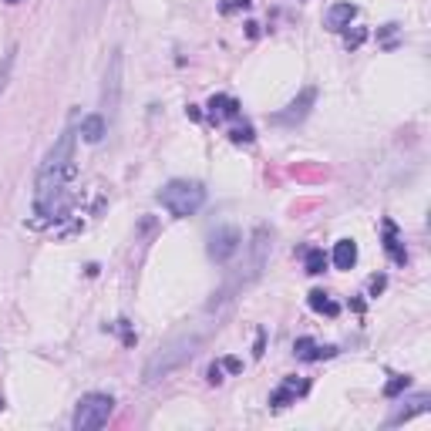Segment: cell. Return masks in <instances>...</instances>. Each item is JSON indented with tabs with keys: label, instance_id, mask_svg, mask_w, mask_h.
Wrapping results in <instances>:
<instances>
[{
	"label": "cell",
	"instance_id": "d4e9b609",
	"mask_svg": "<svg viewBox=\"0 0 431 431\" xmlns=\"http://www.w3.org/2000/svg\"><path fill=\"white\" fill-rule=\"evenodd\" d=\"M223 368H226V370H232V374H236V370L243 368V364H239L236 357H226V361H223Z\"/></svg>",
	"mask_w": 431,
	"mask_h": 431
},
{
	"label": "cell",
	"instance_id": "4fadbf2b",
	"mask_svg": "<svg viewBox=\"0 0 431 431\" xmlns=\"http://www.w3.org/2000/svg\"><path fill=\"white\" fill-rule=\"evenodd\" d=\"M385 249L391 253V260L398 263V266H404V263H408V253H404V246H401L394 223H385Z\"/></svg>",
	"mask_w": 431,
	"mask_h": 431
},
{
	"label": "cell",
	"instance_id": "5bb4252c",
	"mask_svg": "<svg viewBox=\"0 0 431 431\" xmlns=\"http://www.w3.org/2000/svg\"><path fill=\"white\" fill-rule=\"evenodd\" d=\"M307 391V385H296V381H283V387L280 391H273V398H270V404H277V408H283V404H290L296 394H304Z\"/></svg>",
	"mask_w": 431,
	"mask_h": 431
},
{
	"label": "cell",
	"instance_id": "52a82bcc",
	"mask_svg": "<svg viewBox=\"0 0 431 431\" xmlns=\"http://www.w3.org/2000/svg\"><path fill=\"white\" fill-rule=\"evenodd\" d=\"M313 98H317V92H313V88H307V92L300 94L296 101H290V105L283 108V111H277V115H273V122H277V125H296V122H304V118H307V111H310V105H313Z\"/></svg>",
	"mask_w": 431,
	"mask_h": 431
},
{
	"label": "cell",
	"instance_id": "4316f807",
	"mask_svg": "<svg viewBox=\"0 0 431 431\" xmlns=\"http://www.w3.org/2000/svg\"><path fill=\"white\" fill-rule=\"evenodd\" d=\"M94 4H101V0H94Z\"/></svg>",
	"mask_w": 431,
	"mask_h": 431
},
{
	"label": "cell",
	"instance_id": "603a6c76",
	"mask_svg": "<svg viewBox=\"0 0 431 431\" xmlns=\"http://www.w3.org/2000/svg\"><path fill=\"white\" fill-rule=\"evenodd\" d=\"M219 381H223V368L213 364V368H209V385H219Z\"/></svg>",
	"mask_w": 431,
	"mask_h": 431
},
{
	"label": "cell",
	"instance_id": "d6986e66",
	"mask_svg": "<svg viewBox=\"0 0 431 431\" xmlns=\"http://www.w3.org/2000/svg\"><path fill=\"white\" fill-rule=\"evenodd\" d=\"M408 385H411V377H394V381H387L385 394L387 398H394V394H401V391H408Z\"/></svg>",
	"mask_w": 431,
	"mask_h": 431
},
{
	"label": "cell",
	"instance_id": "e0dca14e",
	"mask_svg": "<svg viewBox=\"0 0 431 431\" xmlns=\"http://www.w3.org/2000/svg\"><path fill=\"white\" fill-rule=\"evenodd\" d=\"M14 54H17V51H7V54H4V61H0V94L7 92V85H11V71H14Z\"/></svg>",
	"mask_w": 431,
	"mask_h": 431
},
{
	"label": "cell",
	"instance_id": "277c9868",
	"mask_svg": "<svg viewBox=\"0 0 431 431\" xmlns=\"http://www.w3.org/2000/svg\"><path fill=\"white\" fill-rule=\"evenodd\" d=\"M111 415H115V398L101 394V391H92V394H85L77 401L71 425H75V431H98L105 428Z\"/></svg>",
	"mask_w": 431,
	"mask_h": 431
},
{
	"label": "cell",
	"instance_id": "3957f363",
	"mask_svg": "<svg viewBox=\"0 0 431 431\" xmlns=\"http://www.w3.org/2000/svg\"><path fill=\"white\" fill-rule=\"evenodd\" d=\"M158 202H162V209L175 219H189V216H196L206 206V189L199 182H185V179H175V182L162 185L158 189Z\"/></svg>",
	"mask_w": 431,
	"mask_h": 431
},
{
	"label": "cell",
	"instance_id": "484cf974",
	"mask_svg": "<svg viewBox=\"0 0 431 431\" xmlns=\"http://www.w3.org/2000/svg\"><path fill=\"white\" fill-rule=\"evenodd\" d=\"M7 4H20V0H7Z\"/></svg>",
	"mask_w": 431,
	"mask_h": 431
},
{
	"label": "cell",
	"instance_id": "cb8c5ba5",
	"mask_svg": "<svg viewBox=\"0 0 431 431\" xmlns=\"http://www.w3.org/2000/svg\"><path fill=\"white\" fill-rule=\"evenodd\" d=\"M385 283H387L385 277H374V280H370V293H381V290H385Z\"/></svg>",
	"mask_w": 431,
	"mask_h": 431
},
{
	"label": "cell",
	"instance_id": "9c48e42d",
	"mask_svg": "<svg viewBox=\"0 0 431 431\" xmlns=\"http://www.w3.org/2000/svg\"><path fill=\"white\" fill-rule=\"evenodd\" d=\"M354 17H357L354 4H334V7L327 11V27H330V31H344V27H351Z\"/></svg>",
	"mask_w": 431,
	"mask_h": 431
},
{
	"label": "cell",
	"instance_id": "7a4b0ae2",
	"mask_svg": "<svg viewBox=\"0 0 431 431\" xmlns=\"http://www.w3.org/2000/svg\"><path fill=\"white\" fill-rule=\"evenodd\" d=\"M199 344H202V334H179L169 344H162L158 354L145 364V385H155V381L169 377L175 368H182L185 361H192L196 351H199Z\"/></svg>",
	"mask_w": 431,
	"mask_h": 431
},
{
	"label": "cell",
	"instance_id": "9a60e30c",
	"mask_svg": "<svg viewBox=\"0 0 431 431\" xmlns=\"http://www.w3.org/2000/svg\"><path fill=\"white\" fill-rule=\"evenodd\" d=\"M307 304H310L313 310H317V313H327V317H337V313H340V307H337V304H334V300H330V296H327L323 290H313V293H310Z\"/></svg>",
	"mask_w": 431,
	"mask_h": 431
},
{
	"label": "cell",
	"instance_id": "ac0fdd59",
	"mask_svg": "<svg viewBox=\"0 0 431 431\" xmlns=\"http://www.w3.org/2000/svg\"><path fill=\"white\" fill-rule=\"evenodd\" d=\"M323 266H327V256H323V249H307V273H323Z\"/></svg>",
	"mask_w": 431,
	"mask_h": 431
},
{
	"label": "cell",
	"instance_id": "8992f818",
	"mask_svg": "<svg viewBox=\"0 0 431 431\" xmlns=\"http://www.w3.org/2000/svg\"><path fill=\"white\" fill-rule=\"evenodd\" d=\"M239 243H243L239 230H236V226H223V230H216L213 236H209V256H213L216 263H226L239 253Z\"/></svg>",
	"mask_w": 431,
	"mask_h": 431
},
{
	"label": "cell",
	"instance_id": "ffe728a7",
	"mask_svg": "<svg viewBox=\"0 0 431 431\" xmlns=\"http://www.w3.org/2000/svg\"><path fill=\"white\" fill-rule=\"evenodd\" d=\"M232 142H239V145H243V142H253V128H249V125H243V128H236V132H232Z\"/></svg>",
	"mask_w": 431,
	"mask_h": 431
},
{
	"label": "cell",
	"instance_id": "ba28073f",
	"mask_svg": "<svg viewBox=\"0 0 431 431\" xmlns=\"http://www.w3.org/2000/svg\"><path fill=\"white\" fill-rule=\"evenodd\" d=\"M77 132H81V139L88 142V145H98V142L108 135V118L101 115V111H94V115H85Z\"/></svg>",
	"mask_w": 431,
	"mask_h": 431
},
{
	"label": "cell",
	"instance_id": "7c38bea8",
	"mask_svg": "<svg viewBox=\"0 0 431 431\" xmlns=\"http://www.w3.org/2000/svg\"><path fill=\"white\" fill-rule=\"evenodd\" d=\"M354 263H357V243L354 239H340L334 246V266L337 270H351Z\"/></svg>",
	"mask_w": 431,
	"mask_h": 431
},
{
	"label": "cell",
	"instance_id": "7402d4cb",
	"mask_svg": "<svg viewBox=\"0 0 431 431\" xmlns=\"http://www.w3.org/2000/svg\"><path fill=\"white\" fill-rule=\"evenodd\" d=\"M236 7H249V0H226L223 4V14H232Z\"/></svg>",
	"mask_w": 431,
	"mask_h": 431
},
{
	"label": "cell",
	"instance_id": "30bf717a",
	"mask_svg": "<svg viewBox=\"0 0 431 431\" xmlns=\"http://www.w3.org/2000/svg\"><path fill=\"white\" fill-rule=\"evenodd\" d=\"M293 351H296V357H300V361H320V357H334V347H317V340H310V337H300L296 344H293Z\"/></svg>",
	"mask_w": 431,
	"mask_h": 431
},
{
	"label": "cell",
	"instance_id": "44dd1931",
	"mask_svg": "<svg viewBox=\"0 0 431 431\" xmlns=\"http://www.w3.org/2000/svg\"><path fill=\"white\" fill-rule=\"evenodd\" d=\"M364 37H368V31H361V27H357V31H347V47H361Z\"/></svg>",
	"mask_w": 431,
	"mask_h": 431
},
{
	"label": "cell",
	"instance_id": "2e32d148",
	"mask_svg": "<svg viewBox=\"0 0 431 431\" xmlns=\"http://www.w3.org/2000/svg\"><path fill=\"white\" fill-rule=\"evenodd\" d=\"M421 411H428V394H418V398L411 401V408H404V411H398V415L391 418L387 425H401V421H411V418L421 415Z\"/></svg>",
	"mask_w": 431,
	"mask_h": 431
},
{
	"label": "cell",
	"instance_id": "8fae6325",
	"mask_svg": "<svg viewBox=\"0 0 431 431\" xmlns=\"http://www.w3.org/2000/svg\"><path fill=\"white\" fill-rule=\"evenodd\" d=\"M209 111H213V118H239V101L230 94H213Z\"/></svg>",
	"mask_w": 431,
	"mask_h": 431
},
{
	"label": "cell",
	"instance_id": "5b68a950",
	"mask_svg": "<svg viewBox=\"0 0 431 431\" xmlns=\"http://www.w3.org/2000/svg\"><path fill=\"white\" fill-rule=\"evenodd\" d=\"M122 101V51H111L105 68V85H101V108L108 111V118H115Z\"/></svg>",
	"mask_w": 431,
	"mask_h": 431
},
{
	"label": "cell",
	"instance_id": "6da1fadb",
	"mask_svg": "<svg viewBox=\"0 0 431 431\" xmlns=\"http://www.w3.org/2000/svg\"><path fill=\"white\" fill-rule=\"evenodd\" d=\"M75 139H77L75 128H64L61 139L51 145L47 158L41 162V172H37V199H34L37 216H54L64 209V189H68V182L75 179V172H77Z\"/></svg>",
	"mask_w": 431,
	"mask_h": 431
}]
</instances>
